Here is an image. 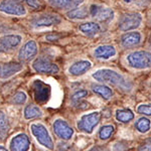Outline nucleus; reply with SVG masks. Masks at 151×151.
Wrapping results in <instances>:
<instances>
[{
  "label": "nucleus",
  "instance_id": "1",
  "mask_svg": "<svg viewBox=\"0 0 151 151\" xmlns=\"http://www.w3.org/2000/svg\"><path fill=\"white\" fill-rule=\"evenodd\" d=\"M92 78L95 81L103 83V84L113 85V86L120 88L121 90L126 92L131 91V89H132V84L123 75L111 69L97 70L96 72L92 74Z\"/></svg>",
  "mask_w": 151,
  "mask_h": 151
},
{
  "label": "nucleus",
  "instance_id": "2",
  "mask_svg": "<svg viewBox=\"0 0 151 151\" xmlns=\"http://www.w3.org/2000/svg\"><path fill=\"white\" fill-rule=\"evenodd\" d=\"M128 65L135 70H146L151 68V52L147 50H136L126 57Z\"/></svg>",
  "mask_w": 151,
  "mask_h": 151
},
{
  "label": "nucleus",
  "instance_id": "3",
  "mask_svg": "<svg viewBox=\"0 0 151 151\" xmlns=\"http://www.w3.org/2000/svg\"><path fill=\"white\" fill-rule=\"evenodd\" d=\"M102 119V113L99 111H94L91 113L84 114L77 122V128L79 131L85 134H92L94 129L98 126Z\"/></svg>",
  "mask_w": 151,
  "mask_h": 151
},
{
  "label": "nucleus",
  "instance_id": "4",
  "mask_svg": "<svg viewBox=\"0 0 151 151\" xmlns=\"http://www.w3.org/2000/svg\"><path fill=\"white\" fill-rule=\"evenodd\" d=\"M30 131L32 133V135L35 136L36 141L41 146H43V147L48 150L55 149V143H53L52 136H50V132H48L47 128L43 124L37 122L32 123L30 125Z\"/></svg>",
  "mask_w": 151,
  "mask_h": 151
},
{
  "label": "nucleus",
  "instance_id": "5",
  "mask_svg": "<svg viewBox=\"0 0 151 151\" xmlns=\"http://www.w3.org/2000/svg\"><path fill=\"white\" fill-rule=\"evenodd\" d=\"M0 12L7 15L24 16L26 14V9L20 0H1Z\"/></svg>",
  "mask_w": 151,
  "mask_h": 151
},
{
  "label": "nucleus",
  "instance_id": "6",
  "mask_svg": "<svg viewBox=\"0 0 151 151\" xmlns=\"http://www.w3.org/2000/svg\"><path fill=\"white\" fill-rule=\"evenodd\" d=\"M62 22V18L55 14H40L30 19V25L35 28L50 27Z\"/></svg>",
  "mask_w": 151,
  "mask_h": 151
},
{
  "label": "nucleus",
  "instance_id": "7",
  "mask_svg": "<svg viewBox=\"0 0 151 151\" xmlns=\"http://www.w3.org/2000/svg\"><path fill=\"white\" fill-rule=\"evenodd\" d=\"M32 69L40 74H58L60 70L58 65L52 62L50 58L43 57L35 60V62L32 63Z\"/></svg>",
  "mask_w": 151,
  "mask_h": 151
},
{
  "label": "nucleus",
  "instance_id": "8",
  "mask_svg": "<svg viewBox=\"0 0 151 151\" xmlns=\"http://www.w3.org/2000/svg\"><path fill=\"white\" fill-rule=\"evenodd\" d=\"M53 132L58 138L64 141H69L74 136V129L64 119H57L52 124Z\"/></svg>",
  "mask_w": 151,
  "mask_h": 151
},
{
  "label": "nucleus",
  "instance_id": "9",
  "mask_svg": "<svg viewBox=\"0 0 151 151\" xmlns=\"http://www.w3.org/2000/svg\"><path fill=\"white\" fill-rule=\"evenodd\" d=\"M141 22H142V15L140 13H137V12L127 13L121 18L119 22V28L122 31L132 30L140 26Z\"/></svg>",
  "mask_w": 151,
  "mask_h": 151
},
{
  "label": "nucleus",
  "instance_id": "10",
  "mask_svg": "<svg viewBox=\"0 0 151 151\" xmlns=\"http://www.w3.org/2000/svg\"><path fill=\"white\" fill-rule=\"evenodd\" d=\"M22 42V36L19 35H6L0 36V55L8 52L18 47Z\"/></svg>",
  "mask_w": 151,
  "mask_h": 151
},
{
  "label": "nucleus",
  "instance_id": "11",
  "mask_svg": "<svg viewBox=\"0 0 151 151\" xmlns=\"http://www.w3.org/2000/svg\"><path fill=\"white\" fill-rule=\"evenodd\" d=\"M29 148H30V140L25 133L16 134L9 142L10 151H28Z\"/></svg>",
  "mask_w": 151,
  "mask_h": 151
},
{
  "label": "nucleus",
  "instance_id": "12",
  "mask_svg": "<svg viewBox=\"0 0 151 151\" xmlns=\"http://www.w3.org/2000/svg\"><path fill=\"white\" fill-rule=\"evenodd\" d=\"M90 15L94 18H97L101 21H109L114 17V11L109 7L93 4L89 8Z\"/></svg>",
  "mask_w": 151,
  "mask_h": 151
},
{
  "label": "nucleus",
  "instance_id": "13",
  "mask_svg": "<svg viewBox=\"0 0 151 151\" xmlns=\"http://www.w3.org/2000/svg\"><path fill=\"white\" fill-rule=\"evenodd\" d=\"M32 90L33 95H35V99L38 103H45L47 102L50 95V88L41 82L40 80H35L32 84Z\"/></svg>",
  "mask_w": 151,
  "mask_h": 151
},
{
  "label": "nucleus",
  "instance_id": "14",
  "mask_svg": "<svg viewBox=\"0 0 151 151\" xmlns=\"http://www.w3.org/2000/svg\"><path fill=\"white\" fill-rule=\"evenodd\" d=\"M38 47L35 40H28L20 47L18 52V58L22 62H28V60L35 58L37 55Z\"/></svg>",
  "mask_w": 151,
  "mask_h": 151
},
{
  "label": "nucleus",
  "instance_id": "15",
  "mask_svg": "<svg viewBox=\"0 0 151 151\" xmlns=\"http://www.w3.org/2000/svg\"><path fill=\"white\" fill-rule=\"evenodd\" d=\"M23 70L22 63L19 62H8L0 68V79L8 80L14 75L18 74Z\"/></svg>",
  "mask_w": 151,
  "mask_h": 151
},
{
  "label": "nucleus",
  "instance_id": "16",
  "mask_svg": "<svg viewBox=\"0 0 151 151\" xmlns=\"http://www.w3.org/2000/svg\"><path fill=\"white\" fill-rule=\"evenodd\" d=\"M92 68V63L87 60H80L78 62L74 63L69 68V74L74 77H79L84 74H86L88 70H90Z\"/></svg>",
  "mask_w": 151,
  "mask_h": 151
},
{
  "label": "nucleus",
  "instance_id": "17",
  "mask_svg": "<svg viewBox=\"0 0 151 151\" xmlns=\"http://www.w3.org/2000/svg\"><path fill=\"white\" fill-rule=\"evenodd\" d=\"M48 1H50V5L58 9L72 10L84 3L85 0H48Z\"/></svg>",
  "mask_w": 151,
  "mask_h": 151
},
{
  "label": "nucleus",
  "instance_id": "18",
  "mask_svg": "<svg viewBox=\"0 0 151 151\" xmlns=\"http://www.w3.org/2000/svg\"><path fill=\"white\" fill-rule=\"evenodd\" d=\"M141 42V35L137 31L124 33L121 37V45L124 47H133Z\"/></svg>",
  "mask_w": 151,
  "mask_h": 151
},
{
  "label": "nucleus",
  "instance_id": "19",
  "mask_svg": "<svg viewBox=\"0 0 151 151\" xmlns=\"http://www.w3.org/2000/svg\"><path fill=\"white\" fill-rule=\"evenodd\" d=\"M116 55V48L113 45H100L96 47L94 50V55L97 58H101V60H108V58H113Z\"/></svg>",
  "mask_w": 151,
  "mask_h": 151
},
{
  "label": "nucleus",
  "instance_id": "20",
  "mask_svg": "<svg viewBox=\"0 0 151 151\" xmlns=\"http://www.w3.org/2000/svg\"><path fill=\"white\" fill-rule=\"evenodd\" d=\"M91 89L95 94H97L98 96L101 97L104 100H109L113 96V91L110 87L106 86V85L102 84H92Z\"/></svg>",
  "mask_w": 151,
  "mask_h": 151
},
{
  "label": "nucleus",
  "instance_id": "21",
  "mask_svg": "<svg viewBox=\"0 0 151 151\" xmlns=\"http://www.w3.org/2000/svg\"><path fill=\"white\" fill-rule=\"evenodd\" d=\"M23 115L26 120H31V119L40 118L43 115V113L41 111V109L36 105H27L24 108Z\"/></svg>",
  "mask_w": 151,
  "mask_h": 151
},
{
  "label": "nucleus",
  "instance_id": "22",
  "mask_svg": "<svg viewBox=\"0 0 151 151\" xmlns=\"http://www.w3.org/2000/svg\"><path fill=\"white\" fill-rule=\"evenodd\" d=\"M79 29L81 32H83L86 35H95L97 33L100 32L101 30V27L98 23L96 22H85L82 23L81 25L79 26Z\"/></svg>",
  "mask_w": 151,
  "mask_h": 151
},
{
  "label": "nucleus",
  "instance_id": "23",
  "mask_svg": "<svg viewBox=\"0 0 151 151\" xmlns=\"http://www.w3.org/2000/svg\"><path fill=\"white\" fill-rule=\"evenodd\" d=\"M67 15L70 19L78 20V19H85L88 17L90 15V12L89 9H87V7H80V8L72 9L70 12H68Z\"/></svg>",
  "mask_w": 151,
  "mask_h": 151
},
{
  "label": "nucleus",
  "instance_id": "24",
  "mask_svg": "<svg viewBox=\"0 0 151 151\" xmlns=\"http://www.w3.org/2000/svg\"><path fill=\"white\" fill-rule=\"evenodd\" d=\"M116 119L121 123H129L134 119V113L130 109H119L116 111Z\"/></svg>",
  "mask_w": 151,
  "mask_h": 151
},
{
  "label": "nucleus",
  "instance_id": "25",
  "mask_svg": "<svg viewBox=\"0 0 151 151\" xmlns=\"http://www.w3.org/2000/svg\"><path fill=\"white\" fill-rule=\"evenodd\" d=\"M134 127H135L136 131H138L139 133L145 134L151 129V121L148 118L142 117V118H139L136 121Z\"/></svg>",
  "mask_w": 151,
  "mask_h": 151
},
{
  "label": "nucleus",
  "instance_id": "26",
  "mask_svg": "<svg viewBox=\"0 0 151 151\" xmlns=\"http://www.w3.org/2000/svg\"><path fill=\"white\" fill-rule=\"evenodd\" d=\"M115 132V128L111 124H107V125L102 126L101 129L99 130V138L101 140H107L111 137Z\"/></svg>",
  "mask_w": 151,
  "mask_h": 151
},
{
  "label": "nucleus",
  "instance_id": "27",
  "mask_svg": "<svg viewBox=\"0 0 151 151\" xmlns=\"http://www.w3.org/2000/svg\"><path fill=\"white\" fill-rule=\"evenodd\" d=\"M27 100V95L23 91H18L10 98V103L13 105H23Z\"/></svg>",
  "mask_w": 151,
  "mask_h": 151
},
{
  "label": "nucleus",
  "instance_id": "28",
  "mask_svg": "<svg viewBox=\"0 0 151 151\" xmlns=\"http://www.w3.org/2000/svg\"><path fill=\"white\" fill-rule=\"evenodd\" d=\"M9 130V122L5 112L3 110H0V132L6 133Z\"/></svg>",
  "mask_w": 151,
  "mask_h": 151
},
{
  "label": "nucleus",
  "instance_id": "29",
  "mask_svg": "<svg viewBox=\"0 0 151 151\" xmlns=\"http://www.w3.org/2000/svg\"><path fill=\"white\" fill-rule=\"evenodd\" d=\"M87 96H88V91H86V90H79V91H77L76 93L73 94L72 101L74 102V103L78 104L84 98H86Z\"/></svg>",
  "mask_w": 151,
  "mask_h": 151
},
{
  "label": "nucleus",
  "instance_id": "30",
  "mask_svg": "<svg viewBox=\"0 0 151 151\" xmlns=\"http://www.w3.org/2000/svg\"><path fill=\"white\" fill-rule=\"evenodd\" d=\"M137 112L145 116H151V104H141L137 107Z\"/></svg>",
  "mask_w": 151,
  "mask_h": 151
},
{
  "label": "nucleus",
  "instance_id": "31",
  "mask_svg": "<svg viewBox=\"0 0 151 151\" xmlns=\"http://www.w3.org/2000/svg\"><path fill=\"white\" fill-rule=\"evenodd\" d=\"M137 151H151V137L143 140L138 145Z\"/></svg>",
  "mask_w": 151,
  "mask_h": 151
},
{
  "label": "nucleus",
  "instance_id": "32",
  "mask_svg": "<svg viewBox=\"0 0 151 151\" xmlns=\"http://www.w3.org/2000/svg\"><path fill=\"white\" fill-rule=\"evenodd\" d=\"M128 145L126 142H123V141H118V142H115L113 144V147H112V150L113 151H125L127 149Z\"/></svg>",
  "mask_w": 151,
  "mask_h": 151
},
{
  "label": "nucleus",
  "instance_id": "33",
  "mask_svg": "<svg viewBox=\"0 0 151 151\" xmlns=\"http://www.w3.org/2000/svg\"><path fill=\"white\" fill-rule=\"evenodd\" d=\"M25 3L32 9H38L41 6V2L40 0H24Z\"/></svg>",
  "mask_w": 151,
  "mask_h": 151
},
{
  "label": "nucleus",
  "instance_id": "34",
  "mask_svg": "<svg viewBox=\"0 0 151 151\" xmlns=\"http://www.w3.org/2000/svg\"><path fill=\"white\" fill-rule=\"evenodd\" d=\"M90 151H109L108 149H107L105 146H94V147H92L91 149H90Z\"/></svg>",
  "mask_w": 151,
  "mask_h": 151
},
{
  "label": "nucleus",
  "instance_id": "35",
  "mask_svg": "<svg viewBox=\"0 0 151 151\" xmlns=\"http://www.w3.org/2000/svg\"><path fill=\"white\" fill-rule=\"evenodd\" d=\"M58 37H60V36L58 35H47V40H48L50 41H53V40H58Z\"/></svg>",
  "mask_w": 151,
  "mask_h": 151
},
{
  "label": "nucleus",
  "instance_id": "36",
  "mask_svg": "<svg viewBox=\"0 0 151 151\" xmlns=\"http://www.w3.org/2000/svg\"><path fill=\"white\" fill-rule=\"evenodd\" d=\"M0 151H8V150H7L5 147H3V146L0 145Z\"/></svg>",
  "mask_w": 151,
  "mask_h": 151
},
{
  "label": "nucleus",
  "instance_id": "37",
  "mask_svg": "<svg viewBox=\"0 0 151 151\" xmlns=\"http://www.w3.org/2000/svg\"><path fill=\"white\" fill-rule=\"evenodd\" d=\"M125 2H127V3H129V2H131V1H133V0H124Z\"/></svg>",
  "mask_w": 151,
  "mask_h": 151
},
{
  "label": "nucleus",
  "instance_id": "38",
  "mask_svg": "<svg viewBox=\"0 0 151 151\" xmlns=\"http://www.w3.org/2000/svg\"><path fill=\"white\" fill-rule=\"evenodd\" d=\"M67 151H75V150H73V149H70V147L69 148V149H68Z\"/></svg>",
  "mask_w": 151,
  "mask_h": 151
},
{
  "label": "nucleus",
  "instance_id": "39",
  "mask_svg": "<svg viewBox=\"0 0 151 151\" xmlns=\"http://www.w3.org/2000/svg\"><path fill=\"white\" fill-rule=\"evenodd\" d=\"M0 68H1V65H0Z\"/></svg>",
  "mask_w": 151,
  "mask_h": 151
}]
</instances>
